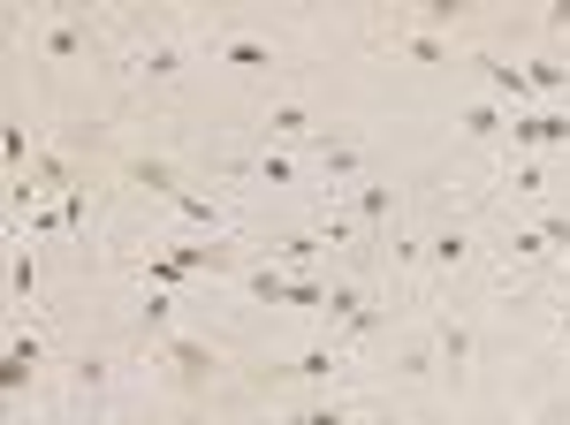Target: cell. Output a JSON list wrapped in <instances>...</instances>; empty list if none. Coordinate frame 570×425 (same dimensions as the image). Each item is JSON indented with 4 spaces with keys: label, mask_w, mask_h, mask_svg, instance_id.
<instances>
[{
    "label": "cell",
    "mask_w": 570,
    "mask_h": 425,
    "mask_svg": "<svg viewBox=\"0 0 570 425\" xmlns=\"http://www.w3.org/2000/svg\"><path fill=\"white\" fill-rule=\"evenodd\" d=\"M510 145H525V152L570 145V107H525V115H510Z\"/></svg>",
    "instance_id": "1"
},
{
    "label": "cell",
    "mask_w": 570,
    "mask_h": 425,
    "mask_svg": "<svg viewBox=\"0 0 570 425\" xmlns=\"http://www.w3.org/2000/svg\"><path fill=\"white\" fill-rule=\"evenodd\" d=\"M39 46H46V61H77V53L91 46L85 16H77V8H46V23H39Z\"/></svg>",
    "instance_id": "2"
},
{
    "label": "cell",
    "mask_w": 570,
    "mask_h": 425,
    "mask_svg": "<svg viewBox=\"0 0 570 425\" xmlns=\"http://www.w3.org/2000/svg\"><path fill=\"white\" fill-rule=\"evenodd\" d=\"M160 357L176 365L183 380H214V373H220V357H214V349H206V342H183V335H160Z\"/></svg>",
    "instance_id": "3"
},
{
    "label": "cell",
    "mask_w": 570,
    "mask_h": 425,
    "mask_svg": "<svg viewBox=\"0 0 570 425\" xmlns=\"http://www.w3.org/2000/svg\"><path fill=\"white\" fill-rule=\"evenodd\" d=\"M480 69H487V91H494V99H510V115L540 107V99H532V77L518 69V61H480Z\"/></svg>",
    "instance_id": "4"
},
{
    "label": "cell",
    "mask_w": 570,
    "mask_h": 425,
    "mask_svg": "<svg viewBox=\"0 0 570 425\" xmlns=\"http://www.w3.org/2000/svg\"><path fill=\"white\" fill-rule=\"evenodd\" d=\"M351 212L365 220V228H389L395 220V190L389 182H351Z\"/></svg>",
    "instance_id": "5"
},
{
    "label": "cell",
    "mask_w": 570,
    "mask_h": 425,
    "mask_svg": "<svg viewBox=\"0 0 570 425\" xmlns=\"http://www.w3.org/2000/svg\"><path fill=\"white\" fill-rule=\"evenodd\" d=\"M176 69H183L176 46H137V53H130V77H137V85H168Z\"/></svg>",
    "instance_id": "6"
},
{
    "label": "cell",
    "mask_w": 570,
    "mask_h": 425,
    "mask_svg": "<svg viewBox=\"0 0 570 425\" xmlns=\"http://www.w3.org/2000/svg\"><path fill=\"white\" fill-rule=\"evenodd\" d=\"M31 373H39V335H16V342H8V365H0V387H8V395H23Z\"/></svg>",
    "instance_id": "7"
},
{
    "label": "cell",
    "mask_w": 570,
    "mask_h": 425,
    "mask_svg": "<svg viewBox=\"0 0 570 425\" xmlns=\"http://www.w3.org/2000/svg\"><path fill=\"white\" fill-rule=\"evenodd\" d=\"M434 357L449 365V373H464V365H472V327H464V319H441L434 327Z\"/></svg>",
    "instance_id": "8"
},
{
    "label": "cell",
    "mask_w": 570,
    "mask_h": 425,
    "mask_svg": "<svg viewBox=\"0 0 570 425\" xmlns=\"http://www.w3.org/2000/svg\"><path fill=\"white\" fill-rule=\"evenodd\" d=\"M214 53L228 61V69H274V46H266V39H244V31H236V39H220Z\"/></svg>",
    "instance_id": "9"
},
{
    "label": "cell",
    "mask_w": 570,
    "mask_h": 425,
    "mask_svg": "<svg viewBox=\"0 0 570 425\" xmlns=\"http://www.w3.org/2000/svg\"><path fill=\"white\" fill-rule=\"evenodd\" d=\"M320 251H327V236H312V228H297V236H282V244H266V258H274V266H312Z\"/></svg>",
    "instance_id": "10"
},
{
    "label": "cell",
    "mask_w": 570,
    "mask_h": 425,
    "mask_svg": "<svg viewBox=\"0 0 570 425\" xmlns=\"http://www.w3.org/2000/svg\"><path fill=\"white\" fill-rule=\"evenodd\" d=\"M525 77H532V99H563V91H570V69L556 61V53H540V61H525Z\"/></svg>",
    "instance_id": "11"
},
{
    "label": "cell",
    "mask_w": 570,
    "mask_h": 425,
    "mask_svg": "<svg viewBox=\"0 0 570 425\" xmlns=\"http://www.w3.org/2000/svg\"><path fill=\"white\" fill-rule=\"evenodd\" d=\"M426 258H434L441 274H456V266H472V236L464 228H441L434 244H426Z\"/></svg>",
    "instance_id": "12"
},
{
    "label": "cell",
    "mask_w": 570,
    "mask_h": 425,
    "mask_svg": "<svg viewBox=\"0 0 570 425\" xmlns=\"http://www.w3.org/2000/svg\"><path fill=\"white\" fill-rule=\"evenodd\" d=\"M130 182H145V190H160V198H183V175L168 168V160H145V152L130 160Z\"/></svg>",
    "instance_id": "13"
},
{
    "label": "cell",
    "mask_w": 570,
    "mask_h": 425,
    "mask_svg": "<svg viewBox=\"0 0 570 425\" xmlns=\"http://www.w3.org/2000/svg\"><path fill=\"white\" fill-rule=\"evenodd\" d=\"M312 129V107L305 99H282V107H266V137H305Z\"/></svg>",
    "instance_id": "14"
},
{
    "label": "cell",
    "mask_w": 570,
    "mask_h": 425,
    "mask_svg": "<svg viewBox=\"0 0 570 425\" xmlns=\"http://www.w3.org/2000/svg\"><path fill=\"white\" fill-rule=\"evenodd\" d=\"M335 373H343L335 349H297V357H289V380H335Z\"/></svg>",
    "instance_id": "15"
},
{
    "label": "cell",
    "mask_w": 570,
    "mask_h": 425,
    "mask_svg": "<svg viewBox=\"0 0 570 425\" xmlns=\"http://www.w3.org/2000/svg\"><path fill=\"white\" fill-rule=\"evenodd\" d=\"M456 16H464V0H419V8H411V31H434V39H441Z\"/></svg>",
    "instance_id": "16"
},
{
    "label": "cell",
    "mask_w": 570,
    "mask_h": 425,
    "mask_svg": "<svg viewBox=\"0 0 570 425\" xmlns=\"http://www.w3.org/2000/svg\"><path fill=\"white\" fill-rule=\"evenodd\" d=\"M456 122L472 129V137H502V129H510V115H502V107H494V99H472V107H464V115H456Z\"/></svg>",
    "instance_id": "17"
},
{
    "label": "cell",
    "mask_w": 570,
    "mask_h": 425,
    "mask_svg": "<svg viewBox=\"0 0 570 425\" xmlns=\"http://www.w3.org/2000/svg\"><path fill=\"white\" fill-rule=\"evenodd\" d=\"M320 168H327V175H357V145H351V137H327V129H320Z\"/></svg>",
    "instance_id": "18"
},
{
    "label": "cell",
    "mask_w": 570,
    "mask_h": 425,
    "mask_svg": "<svg viewBox=\"0 0 570 425\" xmlns=\"http://www.w3.org/2000/svg\"><path fill=\"white\" fill-rule=\"evenodd\" d=\"M502 251H510V258H548V251H556V236H548V220H540V228H510Z\"/></svg>",
    "instance_id": "19"
},
{
    "label": "cell",
    "mask_w": 570,
    "mask_h": 425,
    "mask_svg": "<svg viewBox=\"0 0 570 425\" xmlns=\"http://www.w3.org/2000/svg\"><path fill=\"white\" fill-rule=\"evenodd\" d=\"M252 297H259V304H289V274H282L274 258H266V266H252Z\"/></svg>",
    "instance_id": "20"
},
{
    "label": "cell",
    "mask_w": 570,
    "mask_h": 425,
    "mask_svg": "<svg viewBox=\"0 0 570 425\" xmlns=\"http://www.w3.org/2000/svg\"><path fill=\"white\" fill-rule=\"evenodd\" d=\"M252 175H259V182H274V190H297V160H289V152H259V160H252Z\"/></svg>",
    "instance_id": "21"
},
{
    "label": "cell",
    "mask_w": 570,
    "mask_h": 425,
    "mask_svg": "<svg viewBox=\"0 0 570 425\" xmlns=\"http://www.w3.org/2000/svg\"><path fill=\"white\" fill-rule=\"evenodd\" d=\"M168 206H176L183 220H190V228H206V236L220 228V206H214V198H198V190H183V198H168Z\"/></svg>",
    "instance_id": "22"
},
{
    "label": "cell",
    "mask_w": 570,
    "mask_h": 425,
    "mask_svg": "<svg viewBox=\"0 0 570 425\" xmlns=\"http://www.w3.org/2000/svg\"><path fill=\"white\" fill-rule=\"evenodd\" d=\"M8 289H16V297H39V251L8 258Z\"/></svg>",
    "instance_id": "23"
},
{
    "label": "cell",
    "mask_w": 570,
    "mask_h": 425,
    "mask_svg": "<svg viewBox=\"0 0 570 425\" xmlns=\"http://www.w3.org/2000/svg\"><path fill=\"white\" fill-rule=\"evenodd\" d=\"M145 281H160V289H176V281H190V266H183L176 251H160V258H145Z\"/></svg>",
    "instance_id": "24"
},
{
    "label": "cell",
    "mask_w": 570,
    "mask_h": 425,
    "mask_svg": "<svg viewBox=\"0 0 570 425\" xmlns=\"http://www.w3.org/2000/svg\"><path fill=\"white\" fill-rule=\"evenodd\" d=\"M403 53H419V61H449V39H434V31H403Z\"/></svg>",
    "instance_id": "25"
},
{
    "label": "cell",
    "mask_w": 570,
    "mask_h": 425,
    "mask_svg": "<svg viewBox=\"0 0 570 425\" xmlns=\"http://www.w3.org/2000/svg\"><path fill=\"white\" fill-rule=\"evenodd\" d=\"M0 152H8V168H23V160H31V129L16 122L8 137H0Z\"/></svg>",
    "instance_id": "26"
},
{
    "label": "cell",
    "mask_w": 570,
    "mask_h": 425,
    "mask_svg": "<svg viewBox=\"0 0 570 425\" xmlns=\"http://www.w3.org/2000/svg\"><path fill=\"white\" fill-rule=\"evenodd\" d=\"M297 425H351V411H343V403H327V411H297Z\"/></svg>",
    "instance_id": "27"
},
{
    "label": "cell",
    "mask_w": 570,
    "mask_h": 425,
    "mask_svg": "<svg viewBox=\"0 0 570 425\" xmlns=\"http://www.w3.org/2000/svg\"><path fill=\"white\" fill-rule=\"evenodd\" d=\"M510 182H518L525 198H540V168H532V160H518V168H510Z\"/></svg>",
    "instance_id": "28"
},
{
    "label": "cell",
    "mask_w": 570,
    "mask_h": 425,
    "mask_svg": "<svg viewBox=\"0 0 570 425\" xmlns=\"http://www.w3.org/2000/svg\"><path fill=\"white\" fill-rule=\"evenodd\" d=\"M540 23H548V31H570V0H556V8H548Z\"/></svg>",
    "instance_id": "29"
},
{
    "label": "cell",
    "mask_w": 570,
    "mask_h": 425,
    "mask_svg": "<svg viewBox=\"0 0 570 425\" xmlns=\"http://www.w3.org/2000/svg\"><path fill=\"white\" fill-rule=\"evenodd\" d=\"M532 425H570V418H563V411H540V418H532Z\"/></svg>",
    "instance_id": "30"
},
{
    "label": "cell",
    "mask_w": 570,
    "mask_h": 425,
    "mask_svg": "<svg viewBox=\"0 0 570 425\" xmlns=\"http://www.w3.org/2000/svg\"><path fill=\"white\" fill-rule=\"evenodd\" d=\"M563 335H570V304H563Z\"/></svg>",
    "instance_id": "31"
},
{
    "label": "cell",
    "mask_w": 570,
    "mask_h": 425,
    "mask_svg": "<svg viewBox=\"0 0 570 425\" xmlns=\"http://www.w3.org/2000/svg\"><path fill=\"white\" fill-rule=\"evenodd\" d=\"M563 266H570V244H563Z\"/></svg>",
    "instance_id": "32"
}]
</instances>
